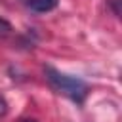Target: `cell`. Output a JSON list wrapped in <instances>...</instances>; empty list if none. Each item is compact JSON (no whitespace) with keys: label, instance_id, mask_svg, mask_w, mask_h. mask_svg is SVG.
Listing matches in <instances>:
<instances>
[{"label":"cell","instance_id":"6da1fadb","mask_svg":"<svg viewBox=\"0 0 122 122\" xmlns=\"http://www.w3.org/2000/svg\"><path fill=\"white\" fill-rule=\"evenodd\" d=\"M44 74H46V80L50 82V86L53 90H57L59 93L67 95L69 99H72L74 103L82 105L86 95H88V84L78 78V76H71V74H65L53 67H44Z\"/></svg>","mask_w":122,"mask_h":122},{"label":"cell","instance_id":"7a4b0ae2","mask_svg":"<svg viewBox=\"0 0 122 122\" xmlns=\"http://www.w3.org/2000/svg\"><path fill=\"white\" fill-rule=\"evenodd\" d=\"M25 2H27V6H29L32 11H36V13L51 11V10H55L57 4H59V0H25Z\"/></svg>","mask_w":122,"mask_h":122},{"label":"cell","instance_id":"3957f363","mask_svg":"<svg viewBox=\"0 0 122 122\" xmlns=\"http://www.w3.org/2000/svg\"><path fill=\"white\" fill-rule=\"evenodd\" d=\"M10 32H11V25H10L6 19L0 17V36H8Z\"/></svg>","mask_w":122,"mask_h":122},{"label":"cell","instance_id":"277c9868","mask_svg":"<svg viewBox=\"0 0 122 122\" xmlns=\"http://www.w3.org/2000/svg\"><path fill=\"white\" fill-rule=\"evenodd\" d=\"M6 112H8V103H6V101L0 97V116H4Z\"/></svg>","mask_w":122,"mask_h":122},{"label":"cell","instance_id":"5b68a950","mask_svg":"<svg viewBox=\"0 0 122 122\" xmlns=\"http://www.w3.org/2000/svg\"><path fill=\"white\" fill-rule=\"evenodd\" d=\"M109 4L112 6V11H114V15H120V10H118V0H109Z\"/></svg>","mask_w":122,"mask_h":122},{"label":"cell","instance_id":"8992f818","mask_svg":"<svg viewBox=\"0 0 122 122\" xmlns=\"http://www.w3.org/2000/svg\"><path fill=\"white\" fill-rule=\"evenodd\" d=\"M25 122H36V120H25Z\"/></svg>","mask_w":122,"mask_h":122}]
</instances>
